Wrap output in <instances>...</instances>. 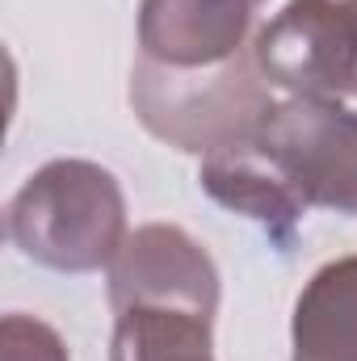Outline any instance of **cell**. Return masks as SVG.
<instances>
[{"label": "cell", "instance_id": "obj_1", "mask_svg": "<svg viewBox=\"0 0 357 361\" xmlns=\"http://www.w3.org/2000/svg\"><path fill=\"white\" fill-rule=\"evenodd\" d=\"M131 105L156 139L206 160L214 152L253 143L273 109V97L257 55L248 51L210 68H169L139 55L131 72Z\"/></svg>", "mask_w": 357, "mask_h": 361}, {"label": "cell", "instance_id": "obj_2", "mask_svg": "<svg viewBox=\"0 0 357 361\" xmlns=\"http://www.w3.org/2000/svg\"><path fill=\"white\" fill-rule=\"evenodd\" d=\"M8 240L47 269H109L126 244L122 185L92 160H51L13 193Z\"/></svg>", "mask_w": 357, "mask_h": 361}, {"label": "cell", "instance_id": "obj_3", "mask_svg": "<svg viewBox=\"0 0 357 361\" xmlns=\"http://www.w3.org/2000/svg\"><path fill=\"white\" fill-rule=\"evenodd\" d=\"M257 147L282 169L307 210L324 206L357 219V109L290 97L269 109Z\"/></svg>", "mask_w": 357, "mask_h": 361}, {"label": "cell", "instance_id": "obj_4", "mask_svg": "<svg viewBox=\"0 0 357 361\" xmlns=\"http://www.w3.org/2000/svg\"><path fill=\"white\" fill-rule=\"evenodd\" d=\"M253 55L290 97H357V0H290L257 34Z\"/></svg>", "mask_w": 357, "mask_h": 361}, {"label": "cell", "instance_id": "obj_5", "mask_svg": "<svg viewBox=\"0 0 357 361\" xmlns=\"http://www.w3.org/2000/svg\"><path fill=\"white\" fill-rule=\"evenodd\" d=\"M109 307L114 315L135 307H177V311H219V269L210 252L173 223H147L118 248L109 265Z\"/></svg>", "mask_w": 357, "mask_h": 361}, {"label": "cell", "instance_id": "obj_6", "mask_svg": "<svg viewBox=\"0 0 357 361\" xmlns=\"http://www.w3.org/2000/svg\"><path fill=\"white\" fill-rule=\"evenodd\" d=\"M253 25L248 0H143L139 47L169 68H210L244 51Z\"/></svg>", "mask_w": 357, "mask_h": 361}, {"label": "cell", "instance_id": "obj_7", "mask_svg": "<svg viewBox=\"0 0 357 361\" xmlns=\"http://www.w3.org/2000/svg\"><path fill=\"white\" fill-rule=\"evenodd\" d=\"M198 180H202V189L219 206H227L236 214H248L253 223L265 227L277 244H290L294 227L307 214L303 197L290 189V180L282 177V169L257 147V139L206 156L202 169H198Z\"/></svg>", "mask_w": 357, "mask_h": 361}, {"label": "cell", "instance_id": "obj_8", "mask_svg": "<svg viewBox=\"0 0 357 361\" xmlns=\"http://www.w3.org/2000/svg\"><path fill=\"white\" fill-rule=\"evenodd\" d=\"M290 361H357V257L311 273L290 319Z\"/></svg>", "mask_w": 357, "mask_h": 361}, {"label": "cell", "instance_id": "obj_9", "mask_svg": "<svg viewBox=\"0 0 357 361\" xmlns=\"http://www.w3.org/2000/svg\"><path fill=\"white\" fill-rule=\"evenodd\" d=\"M214 315L177 307H135L114 315L109 361H214Z\"/></svg>", "mask_w": 357, "mask_h": 361}, {"label": "cell", "instance_id": "obj_10", "mask_svg": "<svg viewBox=\"0 0 357 361\" xmlns=\"http://www.w3.org/2000/svg\"><path fill=\"white\" fill-rule=\"evenodd\" d=\"M0 361H72V357H68L63 336L51 324L13 311L0 324Z\"/></svg>", "mask_w": 357, "mask_h": 361}, {"label": "cell", "instance_id": "obj_11", "mask_svg": "<svg viewBox=\"0 0 357 361\" xmlns=\"http://www.w3.org/2000/svg\"><path fill=\"white\" fill-rule=\"evenodd\" d=\"M248 4H253V8H257V4H265V0H248Z\"/></svg>", "mask_w": 357, "mask_h": 361}]
</instances>
